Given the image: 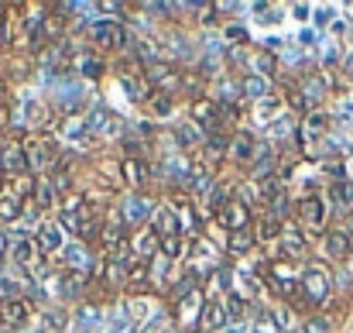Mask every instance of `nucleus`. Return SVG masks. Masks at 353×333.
<instances>
[{"mask_svg":"<svg viewBox=\"0 0 353 333\" xmlns=\"http://www.w3.org/2000/svg\"><path fill=\"white\" fill-rule=\"evenodd\" d=\"M24 148H28V172L31 175L34 172H52L59 165V144H55V137L34 134L31 141H24Z\"/></svg>","mask_w":353,"mask_h":333,"instance_id":"nucleus-1","label":"nucleus"},{"mask_svg":"<svg viewBox=\"0 0 353 333\" xmlns=\"http://www.w3.org/2000/svg\"><path fill=\"white\" fill-rule=\"evenodd\" d=\"M330 292H333V278H330V272L319 268V265H309V268L302 272V296H305V303H312V306H326V303H330Z\"/></svg>","mask_w":353,"mask_h":333,"instance_id":"nucleus-2","label":"nucleus"},{"mask_svg":"<svg viewBox=\"0 0 353 333\" xmlns=\"http://www.w3.org/2000/svg\"><path fill=\"white\" fill-rule=\"evenodd\" d=\"M189 275H196L199 282L203 278H210V275H216L223 265H220V251H216V244H210L206 237H199L196 240V247H192V254H189Z\"/></svg>","mask_w":353,"mask_h":333,"instance_id":"nucleus-3","label":"nucleus"},{"mask_svg":"<svg viewBox=\"0 0 353 333\" xmlns=\"http://www.w3.org/2000/svg\"><path fill=\"white\" fill-rule=\"evenodd\" d=\"M144 79H148V86L154 93H168V97H172V90L182 86V73H175L172 62H151V66H144Z\"/></svg>","mask_w":353,"mask_h":333,"instance_id":"nucleus-4","label":"nucleus"},{"mask_svg":"<svg viewBox=\"0 0 353 333\" xmlns=\"http://www.w3.org/2000/svg\"><path fill=\"white\" fill-rule=\"evenodd\" d=\"M295 213H299V223H302L305 230H323L326 220H330L326 200H323V196H316V193L302 196V200H299V207H295Z\"/></svg>","mask_w":353,"mask_h":333,"instance_id":"nucleus-5","label":"nucleus"},{"mask_svg":"<svg viewBox=\"0 0 353 333\" xmlns=\"http://www.w3.org/2000/svg\"><path fill=\"white\" fill-rule=\"evenodd\" d=\"M127 247H130L134 261H151L154 254H161V237L154 227H144V230H134L127 237Z\"/></svg>","mask_w":353,"mask_h":333,"instance_id":"nucleus-6","label":"nucleus"},{"mask_svg":"<svg viewBox=\"0 0 353 333\" xmlns=\"http://www.w3.org/2000/svg\"><path fill=\"white\" fill-rule=\"evenodd\" d=\"M151 217H154V203L148 196H141V193H130L123 200V207H120V220L127 223V227H137L141 230V223H148Z\"/></svg>","mask_w":353,"mask_h":333,"instance_id":"nucleus-7","label":"nucleus"},{"mask_svg":"<svg viewBox=\"0 0 353 333\" xmlns=\"http://www.w3.org/2000/svg\"><path fill=\"white\" fill-rule=\"evenodd\" d=\"M93 41L100 45V48H127L130 45V35H127V28L120 24V21H100V24H93Z\"/></svg>","mask_w":353,"mask_h":333,"instance_id":"nucleus-8","label":"nucleus"},{"mask_svg":"<svg viewBox=\"0 0 353 333\" xmlns=\"http://www.w3.org/2000/svg\"><path fill=\"white\" fill-rule=\"evenodd\" d=\"M10 258H14V265L21 268V272H38L45 261V254H41V247H38V240H31V237H17L14 240V247H10Z\"/></svg>","mask_w":353,"mask_h":333,"instance_id":"nucleus-9","label":"nucleus"},{"mask_svg":"<svg viewBox=\"0 0 353 333\" xmlns=\"http://www.w3.org/2000/svg\"><path fill=\"white\" fill-rule=\"evenodd\" d=\"M250 220H254V213H250V207L247 203H240V200H230L220 213H216V223L227 230V234H236V230H247L250 227Z\"/></svg>","mask_w":353,"mask_h":333,"instance_id":"nucleus-10","label":"nucleus"},{"mask_svg":"<svg viewBox=\"0 0 353 333\" xmlns=\"http://www.w3.org/2000/svg\"><path fill=\"white\" fill-rule=\"evenodd\" d=\"M278 247L285 258H305L309 251V237L302 234V223H281V237H278Z\"/></svg>","mask_w":353,"mask_h":333,"instance_id":"nucleus-11","label":"nucleus"},{"mask_svg":"<svg viewBox=\"0 0 353 333\" xmlns=\"http://www.w3.org/2000/svg\"><path fill=\"white\" fill-rule=\"evenodd\" d=\"M0 169H3V175H31L28 172V148H24V141H10L3 151H0Z\"/></svg>","mask_w":353,"mask_h":333,"instance_id":"nucleus-12","label":"nucleus"},{"mask_svg":"<svg viewBox=\"0 0 353 333\" xmlns=\"http://www.w3.org/2000/svg\"><path fill=\"white\" fill-rule=\"evenodd\" d=\"M203 310H206V303H203V292H199V289H196V292H189L185 299H179V303H175V316L182 320V327H185V330H196V327H199Z\"/></svg>","mask_w":353,"mask_h":333,"instance_id":"nucleus-13","label":"nucleus"},{"mask_svg":"<svg viewBox=\"0 0 353 333\" xmlns=\"http://www.w3.org/2000/svg\"><path fill=\"white\" fill-rule=\"evenodd\" d=\"M62 261H65L69 272H79V275H93V272H97L93 251H90L83 240H79V244H69V247L62 251Z\"/></svg>","mask_w":353,"mask_h":333,"instance_id":"nucleus-14","label":"nucleus"},{"mask_svg":"<svg viewBox=\"0 0 353 333\" xmlns=\"http://www.w3.org/2000/svg\"><path fill=\"white\" fill-rule=\"evenodd\" d=\"M34 240H38V247H41V254H45V258H48V254L65 251V230H62L59 223H41Z\"/></svg>","mask_w":353,"mask_h":333,"instance_id":"nucleus-15","label":"nucleus"},{"mask_svg":"<svg viewBox=\"0 0 353 333\" xmlns=\"http://www.w3.org/2000/svg\"><path fill=\"white\" fill-rule=\"evenodd\" d=\"M323 247H326V254L333 258V261H347L353 251V240L347 230H340V227H333V230H326V237H323Z\"/></svg>","mask_w":353,"mask_h":333,"instance_id":"nucleus-16","label":"nucleus"},{"mask_svg":"<svg viewBox=\"0 0 353 333\" xmlns=\"http://www.w3.org/2000/svg\"><path fill=\"white\" fill-rule=\"evenodd\" d=\"M28 320H31V303H28V299H14V303L0 306V327L17 330V327H24Z\"/></svg>","mask_w":353,"mask_h":333,"instance_id":"nucleus-17","label":"nucleus"},{"mask_svg":"<svg viewBox=\"0 0 353 333\" xmlns=\"http://www.w3.org/2000/svg\"><path fill=\"white\" fill-rule=\"evenodd\" d=\"M189 117H192V124H199L206 131V127H213L220 120V104L210 100V97H196L192 107H189Z\"/></svg>","mask_w":353,"mask_h":333,"instance_id":"nucleus-18","label":"nucleus"},{"mask_svg":"<svg viewBox=\"0 0 353 333\" xmlns=\"http://www.w3.org/2000/svg\"><path fill=\"white\" fill-rule=\"evenodd\" d=\"M234 162L240 165H254V158H257V141H254V134H247V131H240L234 141H230V151H227Z\"/></svg>","mask_w":353,"mask_h":333,"instance_id":"nucleus-19","label":"nucleus"},{"mask_svg":"<svg viewBox=\"0 0 353 333\" xmlns=\"http://www.w3.org/2000/svg\"><path fill=\"white\" fill-rule=\"evenodd\" d=\"M148 175H151V172H148L144 158H123V162H120V179H123L130 189L141 193V186L148 182Z\"/></svg>","mask_w":353,"mask_h":333,"instance_id":"nucleus-20","label":"nucleus"},{"mask_svg":"<svg viewBox=\"0 0 353 333\" xmlns=\"http://www.w3.org/2000/svg\"><path fill=\"white\" fill-rule=\"evenodd\" d=\"M100 244L110 251V254H117L120 247L127 244V223L120 220V213L114 217V220H107V227H103V234H100Z\"/></svg>","mask_w":353,"mask_h":333,"instance_id":"nucleus-21","label":"nucleus"},{"mask_svg":"<svg viewBox=\"0 0 353 333\" xmlns=\"http://www.w3.org/2000/svg\"><path fill=\"white\" fill-rule=\"evenodd\" d=\"M154 230H158V237H161V240H165V237H182V223H179L175 210H172L168 203L154 210Z\"/></svg>","mask_w":353,"mask_h":333,"instance_id":"nucleus-22","label":"nucleus"},{"mask_svg":"<svg viewBox=\"0 0 353 333\" xmlns=\"http://www.w3.org/2000/svg\"><path fill=\"white\" fill-rule=\"evenodd\" d=\"M86 285H90V275H79V272H62V278H59V296H65V299H83V292H86Z\"/></svg>","mask_w":353,"mask_h":333,"instance_id":"nucleus-23","label":"nucleus"},{"mask_svg":"<svg viewBox=\"0 0 353 333\" xmlns=\"http://www.w3.org/2000/svg\"><path fill=\"white\" fill-rule=\"evenodd\" d=\"M117 127V117L107 111L103 104H97L93 111L86 113V131H93V134H110Z\"/></svg>","mask_w":353,"mask_h":333,"instance_id":"nucleus-24","label":"nucleus"},{"mask_svg":"<svg viewBox=\"0 0 353 333\" xmlns=\"http://www.w3.org/2000/svg\"><path fill=\"white\" fill-rule=\"evenodd\" d=\"M250 69H254V76H261V79L271 83V79L278 76V59H274V52H268V48H264V52H254V55H250Z\"/></svg>","mask_w":353,"mask_h":333,"instance_id":"nucleus-25","label":"nucleus"},{"mask_svg":"<svg viewBox=\"0 0 353 333\" xmlns=\"http://www.w3.org/2000/svg\"><path fill=\"white\" fill-rule=\"evenodd\" d=\"M175 141H179L185 151H196V144H203V141H206V131H203L199 124L185 120V124H179V127H175Z\"/></svg>","mask_w":353,"mask_h":333,"instance_id":"nucleus-26","label":"nucleus"},{"mask_svg":"<svg viewBox=\"0 0 353 333\" xmlns=\"http://www.w3.org/2000/svg\"><path fill=\"white\" fill-rule=\"evenodd\" d=\"M254 244H257V237L250 234V230H236V234H227V254L230 258H243V254H250L254 251Z\"/></svg>","mask_w":353,"mask_h":333,"instance_id":"nucleus-27","label":"nucleus"},{"mask_svg":"<svg viewBox=\"0 0 353 333\" xmlns=\"http://www.w3.org/2000/svg\"><path fill=\"white\" fill-rule=\"evenodd\" d=\"M326 127H330V113L312 111L309 117H305V124H302V134H299V141H312V137H323V134H326Z\"/></svg>","mask_w":353,"mask_h":333,"instance_id":"nucleus-28","label":"nucleus"},{"mask_svg":"<svg viewBox=\"0 0 353 333\" xmlns=\"http://www.w3.org/2000/svg\"><path fill=\"white\" fill-rule=\"evenodd\" d=\"M137 285H151V261H130L127 265V289L137 296Z\"/></svg>","mask_w":353,"mask_h":333,"instance_id":"nucleus-29","label":"nucleus"},{"mask_svg":"<svg viewBox=\"0 0 353 333\" xmlns=\"http://www.w3.org/2000/svg\"><path fill=\"white\" fill-rule=\"evenodd\" d=\"M21 213H24V203L3 189L0 193V227H10L14 220H21Z\"/></svg>","mask_w":353,"mask_h":333,"instance_id":"nucleus-30","label":"nucleus"},{"mask_svg":"<svg viewBox=\"0 0 353 333\" xmlns=\"http://www.w3.org/2000/svg\"><path fill=\"white\" fill-rule=\"evenodd\" d=\"M240 97L243 100H264L268 97V79H261V76H254V73H247L243 79H240Z\"/></svg>","mask_w":353,"mask_h":333,"instance_id":"nucleus-31","label":"nucleus"},{"mask_svg":"<svg viewBox=\"0 0 353 333\" xmlns=\"http://www.w3.org/2000/svg\"><path fill=\"white\" fill-rule=\"evenodd\" d=\"M123 90H127V97L134 104H151V97H154V90L148 86V79H137V76L123 79Z\"/></svg>","mask_w":353,"mask_h":333,"instance_id":"nucleus-32","label":"nucleus"},{"mask_svg":"<svg viewBox=\"0 0 353 333\" xmlns=\"http://www.w3.org/2000/svg\"><path fill=\"white\" fill-rule=\"evenodd\" d=\"M281 189H285V186H281V179H278V175H268V179H257V182H254V196H257L264 207H268Z\"/></svg>","mask_w":353,"mask_h":333,"instance_id":"nucleus-33","label":"nucleus"},{"mask_svg":"<svg viewBox=\"0 0 353 333\" xmlns=\"http://www.w3.org/2000/svg\"><path fill=\"white\" fill-rule=\"evenodd\" d=\"M55 186H52V179H38V186H34V196H31V203L38 207V210H52L55 207Z\"/></svg>","mask_w":353,"mask_h":333,"instance_id":"nucleus-34","label":"nucleus"},{"mask_svg":"<svg viewBox=\"0 0 353 333\" xmlns=\"http://www.w3.org/2000/svg\"><path fill=\"white\" fill-rule=\"evenodd\" d=\"M206 330H220L223 323H227V310H223V299L220 303H206V310H203V320H199Z\"/></svg>","mask_w":353,"mask_h":333,"instance_id":"nucleus-35","label":"nucleus"},{"mask_svg":"<svg viewBox=\"0 0 353 333\" xmlns=\"http://www.w3.org/2000/svg\"><path fill=\"white\" fill-rule=\"evenodd\" d=\"M223 310H227V323H240L247 316V303L240 292H227L223 296Z\"/></svg>","mask_w":353,"mask_h":333,"instance_id":"nucleus-36","label":"nucleus"},{"mask_svg":"<svg viewBox=\"0 0 353 333\" xmlns=\"http://www.w3.org/2000/svg\"><path fill=\"white\" fill-rule=\"evenodd\" d=\"M254 237L257 240H278L281 237V223L271 220V217H261V220L254 223Z\"/></svg>","mask_w":353,"mask_h":333,"instance_id":"nucleus-37","label":"nucleus"},{"mask_svg":"<svg viewBox=\"0 0 353 333\" xmlns=\"http://www.w3.org/2000/svg\"><path fill=\"white\" fill-rule=\"evenodd\" d=\"M288 207H292V203H288V193L281 189V193L268 203V217H271V220H278V223H288Z\"/></svg>","mask_w":353,"mask_h":333,"instance_id":"nucleus-38","label":"nucleus"},{"mask_svg":"<svg viewBox=\"0 0 353 333\" xmlns=\"http://www.w3.org/2000/svg\"><path fill=\"white\" fill-rule=\"evenodd\" d=\"M323 93H326V86H323L319 76H305V79H302V97H305V104L323 100Z\"/></svg>","mask_w":353,"mask_h":333,"instance_id":"nucleus-39","label":"nucleus"},{"mask_svg":"<svg viewBox=\"0 0 353 333\" xmlns=\"http://www.w3.org/2000/svg\"><path fill=\"white\" fill-rule=\"evenodd\" d=\"M103 73H107V62H103V59H93V55H90V59L83 62V69H79V76H86V79H100Z\"/></svg>","mask_w":353,"mask_h":333,"instance_id":"nucleus-40","label":"nucleus"},{"mask_svg":"<svg viewBox=\"0 0 353 333\" xmlns=\"http://www.w3.org/2000/svg\"><path fill=\"white\" fill-rule=\"evenodd\" d=\"M148 313H151L148 299H141V296H130V299H127V316H130V320H144Z\"/></svg>","mask_w":353,"mask_h":333,"instance_id":"nucleus-41","label":"nucleus"},{"mask_svg":"<svg viewBox=\"0 0 353 333\" xmlns=\"http://www.w3.org/2000/svg\"><path fill=\"white\" fill-rule=\"evenodd\" d=\"M76 320H79L83 327H97V323H100V306H97V303H86V306H79Z\"/></svg>","mask_w":353,"mask_h":333,"instance_id":"nucleus-42","label":"nucleus"},{"mask_svg":"<svg viewBox=\"0 0 353 333\" xmlns=\"http://www.w3.org/2000/svg\"><path fill=\"white\" fill-rule=\"evenodd\" d=\"M172 111H175V104H172L168 93H154V97H151V113H154V117H168Z\"/></svg>","mask_w":353,"mask_h":333,"instance_id":"nucleus-43","label":"nucleus"},{"mask_svg":"<svg viewBox=\"0 0 353 333\" xmlns=\"http://www.w3.org/2000/svg\"><path fill=\"white\" fill-rule=\"evenodd\" d=\"M17 292H21V285H17L14 278H0V306L14 303V299H17Z\"/></svg>","mask_w":353,"mask_h":333,"instance_id":"nucleus-44","label":"nucleus"},{"mask_svg":"<svg viewBox=\"0 0 353 333\" xmlns=\"http://www.w3.org/2000/svg\"><path fill=\"white\" fill-rule=\"evenodd\" d=\"M274 111H278V100L274 97H264V100H257V120H271L274 117Z\"/></svg>","mask_w":353,"mask_h":333,"instance_id":"nucleus-45","label":"nucleus"},{"mask_svg":"<svg viewBox=\"0 0 353 333\" xmlns=\"http://www.w3.org/2000/svg\"><path fill=\"white\" fill-rule=\"evenodd\" d=\"M292 127H295V124H292V117H281V120L274 117V120H271V134H274V137H288V134H292Z\"/></svg>","mask_w":353,"mask_h":333,"instance_id":"nucleus-46","label":"nucleus"},{"mask_svg":"<svg viewBox=\"0 0 353 333\" xmlns=\"http://www.w3.org/2000/svg\"><path fill=\"white\" fill-rule=\"evenodd\" d=\"M302 333H330V320H323V316H309L305 327H302Z\"/></svg>","mask_w":353,"mask_h":333,"instance_id":"nucleus-47","label":"nucleus"},{"mask_svg":"<svg viewBox=\"0 0 353 333\" xmlns=\"http://www.w3.org/2000/svg\"><path fill=\"white\" fill-rule=\"evenodd\" d=\"M213 76H220V62L216 59H206L203 62V79H213Z\"/></svg>","mask_w":353,"mask_h":333,"instance_id":"nucleus-48","label":"nucleus"},{"mask_svg":"<svg viewBox=\"0 0 353 333\" xmlns=\"http://www.w3.org/2000/svg\"><path fill=\"white\" fill-rule=\"evenodd\" d=\"M65 320H69V316H65L62 310H59V313H48V330H62V327H65Z\"/></svg>","mask_w":353,"mask_h":333,"instance_id":"nucleus-49","label":"nucleus"},{"mask_svg":"<svg viewBox=\"0 0 353 333\" xmlns=\"http://www.w3.org/2000/svg\"><path fill=\"white\" fill-rule=\"evenodd\" d=\"M100 10H103V14H123V10H127V3H110V0H103V3H100Z\"/></svg>","mask_w":353,"mask_h":333,"instance_id":"nucleus-50","label":"nucleus"},{"mask_svg":"<svg viewBox=\"0 0 353 333\" xmlns=\"http://www.w3.org/2000/svg\"><path fill=\"white\" fill-rule=\"evenodd\" d=\"M141 333H168V327H165V316H154V320H151V327H148V330H141Z\"/></svg>","mask_w":353,"mask_h":333,"instance_id":"nucleus-51","label":"nucleus"},{"mask_svg":"<svg viewBox=\"0 0 353 333\" xmlns=\"http://www.w3.org/2000/svg\"><path fill=\"white\" fill-rule=\"evenodd\" d=\"M10 247H14V240H10V234H3V230H0V258H3V254H7Z\"/></svg>","mask_w":353,"mask_h":333,"instance_id":"nucleus-52","label":"nucleus"},{"mask_svg":"<svg viewBox=\"0 0 353 333\" xmlns=\"http://www.w3.org/2000/svg\"><path fill=\"white\" fill-rule=\"evenodd\" d=\"M10 41V35H7V17H0V48Z\"/></svg>","mask_w":353,"mask_h":333,"instance_id":"nucleus-53","label":"nucleus"},{"mask_svg":"<svg viewBox=\"0 0 353 333\" xmlns=\"http://www.w3.org/2000/svg\"><path fill=\"white\" fill-rule=\"evenodd\" d=\"M227 38H234V41H243V28H227Z\"/></svg>","mask_w":353,"mask_h":333,"instance_id":"nucleus-54","label":"nucleus"},{"mask_svg":"<svg viewBox=\"0 0 353 333\" xmlns=\"http://www.w3.org/2000/svg\"><path fill=\"white\" fill-rule=\"evenodd\" d=\"M3 182H7V179H3V169H0V193H3Z\"/></svg>","mask_w":353,"mask_h":333,"instance_id":"nucleus-55","label":"nucleus"},{"mask_svg":"<svg viewBox=\"0 0 353 333\" xmlns=\"http://www.w3.org/2000/svg\"><path fill=\"white\" fill-rule=\"evenodd\" d=\"M0 113H3V100H0Z\"/></svg>","mask_w":353,"mask_h":333,"instance_id":"nucleus-56","label":"nucleus"}]
</instances>
